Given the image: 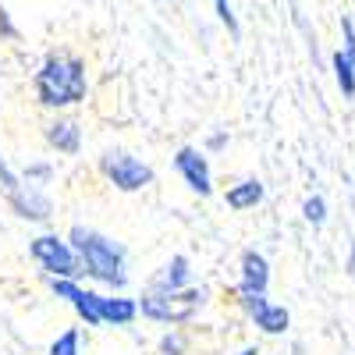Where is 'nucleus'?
<instances>
[{"mask_svg":"<svg viewBox=\"0 0 355 355\" xmlns=\"http://www.w3.org/2000/svg\"><path fill=\"white\" fill-rule=\"evenodd\" d=\"M68 242L78 252L85 277H93L96 284H107V288H117V291L128 284V249L121 242H114L110 234L96 227H82V224L71 227Z\"/></svg>","mask_w":355,"mask_h":355,"instance_id":"nucleus-1","label":"nucleus"},{"mask_svg":"<svg viewBox=\"0 0 355 355\" xmlns=\"http://www.w3.org/2000/svg\"><path fill=\"white\" fill-rule=\"evenodd\" d=\"M85 93H89V75L78 57H50L36 71V96L50 110L75 107L85 100Z\"/></svg>","mask_w":355,"mask_h":355,"instance_id":"nucleus-2","label":"nucleus"},{"mask_svg":"<svg viewBox=\"0 0 355 355\" xmlns=\"http://www.w3.org/2000/svg\"><path fill=\"white\" fill-rule=\"evenodd\" d=\"M206 302V288H178V291H164V288H150L142 291L139 299V313L153 323H167V327H178V323H189Z\"/></svg>","mask_w":355,"mask_h":355,"instance_id":"nucleus-3","label":"nucleus"},{"mask_svg":"<svg viewBox=\"0 0 355 355\" xmlns=\"http://www.w3.org/2000/svg\"><path fill=\"white\" fill-rule=\"evenodd\" d=\"M100 171L107 174V182L117 189V192H142V189H150L153 185V167L125 153V150H110L100 157Z\"/></svg>","mask_w":355,"mask_h":355,"instance_id":"nucleus-4","label":"nucleus"},{"mask_svg":"<svg viewBox=\"0 0 355 355\" xmlns=\"http://www.w3.org/2000/svg\"><path fill=\"white\" fill-rule=\"evenodd\" d=\"M28 252L33 259L43 266L50 277H78L82 274V263H78V252L68 239H57V234H36L28 242Z\"/></svg>","mask_w":355,"mask_h":355,"instance_id":"nucleus-5","label":"nucleus"},{"mask_svg":"<svg viewBox=\"0 0 355 355\" xmlns=\"http://www.w3.org/2000/svg\"><path fill=\"white\" fill-rule=\"evenodd\" d=\"M53 295L64 299L78 313V320H85V327H103V320H100V291L82 288L75 277H53Z\"/></svg>","mask_w":355,"mask_h":355,"instance_id":"nucleus-6","label":"nucleus"},{"mask_svg":"<svg viewBox=\"0 0 355 355\" xmlns=\"http://www.w3.org/2000/svg\"><path fill=\"white\" fill-rule=\"evenodd\" d=\"M174 171L182 174V182H185L196 196H210V192H214L210 160H206V153L196 150V146H182V150L174 153Z\"/></svg>","mask_w":355,"mask_h":355,"instance_id":"nucleus-7","label":"nucleus"},{"mask_svg":"<svg viewBox=\"0 0 355 355\" xmlns=\"http://www.w3.org/2000/svg\"><path fill=\"white\" fill-rule=\"evenodd\" d=\"M239 302L245 309V316L256 323L263 334H284L288 323H291V313L277 302H270L266 295H239Z\"/></svg>","mask_w":355,"mask_h":355,"instance_id":"nucleus-8","label":"nucleus"},{"mask_svg":"<svg viewBox=\"0 0 355 355\" xmlns=\"http://www.w3.org/2000/svg\"><path fill=\"white\" fill-rule=\"evenodd\" d=\"M270 288V263L263 252L249 249L242 252V277H239V295H266Z\"/></svg>","mask_w":355,"mask_h":355,"instance_id":"nucleus-9","label":"nucleus"},{"mask_svg":"<svg viewBox=\"0 0 355 355\" xmlns=\"http://www.w3.org/2000/svg\"><path fill=\"white\" fill-rule=\"evenodd\" d=\"M8 199H11V206L18 210V217H25V220H50L53 206H50V199L43 196L40 185L28 182V185H21V189H18L15 196H8Z\"/></svg>","mask_w":355,"mask_h":355,"instance_id":"nucleus-10","label":"nucleus"},{"mask_svg":"<svg viewBox=\"0 0 355 355\" xmlns=\"http://www.w3.org/2000/svg\"><path fill=\"white\" fill-rule=\"evenodd\" d=\"M46 142L53 146L57 153L64 157H75L82 150V128L75 121H68V117H57V121L46 125Z\"/></svg>","mask_w":355,"mask_h":355,"instance_id":"nucleus-11","label":"nucleus"},{"mask_svg":"<svg viewBox=\"0 0 355 355\" xmlns=\"http://www.w3.org/2000/svg\"><path fill=\"white\" fill-rule=\"evenodd\" d=\"M139 316V302L135 299H125V295H100V320L110 323V327H128Z\"/></svg>","mask_w":355,"mask_h":355,"instance_id":"nucleus-12","label":"nucleus"},{"mask_svg":"<svg viewBox=\"0 0 355 355\" xmlns=\"http://www.w3.org/2000/svg\"><path fill=\"white\" fill-rule=\"evenodd\" d=\"M224 202H227V210H252V206H259L263 202V182L259 178H245V182H239V185H231L227 189V196H224Z\"/></svg>","mask_w":355,"mask_h":355,"instance_id":"nucleus-13","label":"nucleus"},{"mask_svg":"<svg viewBox=\"0 0 355 355\" xmlns=\"http://www.w3.org/2000/svg\"><path fill=\"white\" fill-rule=\"evenodd\" d=\"M150 288H164V291H178V288H189V256H171L164 263V270L153 277Z\"/></svg>","mask_w":355,"mask_h":355,"instance_id":"nucleus-14","label":"nucleus"},{"mask_svg":"<svg viewBox=\"0 0 355 355\" xmlns=\"http://www.w3.org/2000/svg\"><path fill=\"white\" fill-rule=\"evenodd\" d=\"M334 78H338V85H341V93L352 100V96H355V64L348 61L345 50L334 53Z\"/></svg>","mask_w":355,"mask_h":355,"instance_id":"nucleus-15","label":"nucleus"},{"mask_svg":"<svg viewBox=\"0 0 355 355\" xmlns=\"http://www.w3.org/2000/svg\"><path fill=\"white\" fill-rule=\"evenodd\" d=\"M78 345H82L78 327H68L64 334H57V341L50 345V355H82V352H78Z\"/></svg>","mask_w":355,"mask_h":355,"instance_id":"nucleus-16","label":"nucleus"},{"mask_svg":"<svg viewBox=\"0 0 355 355\" xmlns=\"http://www.w3.org/2000/svg\"><path fill=\"white\" fill-rule=\"evenodd\" d=\"M302 217L309 220V224H323L327 220V202H323V196H309L306 202H302Z\"/></svg>","mask_w":355,"mask_h":355,"instance_id":"nucleus-17","label":"nucleus"},{"mask_svg":"<svg viewBox=\"0 0 355 355\" xmlns=\"http://www.w3.org/2000/svg\"><path fill=\"white\" fill-rule=\"evenodd\" d=\"M214 8H217L220 25H227V33H231V36H239V18H234V11H231L227 0H214Z\"/></svg>","mask_w":355,"mask_h":355,"instance_id":"nucleus-18","label":"nucleus"},{"mask_svg":"<svg viewBox=\"0 0 355 355\" xmlns=\"http://www.w3.org/2000/svg\"><path fill=\"white\" fill-rule=\"evenodd\" d=\"M341 36H345V46H341V50L348 53V61L355 64V21H352V18L341 21Z\"/></svg>","mask_w":355,"mask_h":355,"instance_id":"nucleus-19","label":"nucleus"},{"mask_svg":"<svg viewBox=\"0 0 355 355\" xmlns=\"http://www.w3.org/2000/svg\"><path fill=\"white\" fill-rule=\"evenodd\" d=\"M160 352H164V355H182V352H185V338H182V334H167V338L160 341Z\"/></svg>","mask_w":355,"mask_h":355,"instance_id":"nucleus-20","label":"nucleus"},{"mask_svg":"<svg viewBox=\"0 0 355 355\" xmlns=\"http://www.w3.org/2000/svg\"><path fill=\"white\" fill-rule=\"evenodd\" d=\"M25 178H28L33 185H40V182H46V178H50V167H46V164H33V167L25 171Z\"/></svg>","mask_w":355,"mask_h":355,"instance_id":"nucleus-21","label":"nucleus"},{"mask_svg":"<svg viewBox=\"0 0 355 355\" xmlns=\"http://www.w3.org/2000/svg\"><path fill=\"white\" fill-rule=\"evenodd\" d=\"M224 142H227V135H214V139H210V150H220Z\"/></svg>","mask_w":355,"mask_h":355,"instance_id":"nucleus-22","label":"nucleus"},{"mask_svg":"<svg viewBox=\"0 0 355 355\" xmlns=\"http://www.w3.org/2000/svg\"><path fill=\"white\" fill-rule=\"evenodd\" d=\"M348 270L355 274V242H352V256H348Z\"/></svg>","mask_w":355,"mask_h":355,"instance_id":"nucleus-23","label":"nucleus"},{"mask_svg":"<svg viewBox=\"0 0 355 355\" xmlns=\"http://www.w3.org/2000/svg\"><path fill=\"white\" fill-rule=\"evenodd\" d=\"M239 355H259V352H256V348H242Z\"/></svg>","mask_w":355,"mask_h":355,"instance_id":"nucleus-24","label":"nucleus"}]
</instances>
